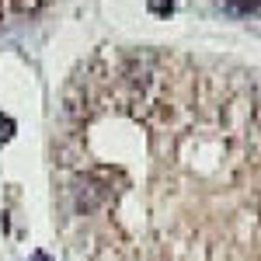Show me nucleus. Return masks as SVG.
I'll list each match as a JSON object with an SVG mask.
<instances>
[{
    "label": "nucleus",
    "mask_w": 261,
    "mask_h": 261,
    "mask_svg": "<svg viewBox=\"0 0 261 261\" xmlns=\"http://www.w3.org/2000/svg\"><path fill=\"white\" fill-rule=\"evenodd\" d=\"M226 7L237 11V14H251V11H258V7H261V0H226Z\"/></svg>",
    "instance_id": "obj_1"
},
{
    "label": "nucleus",
    "mask_w": 261,
    "mask_h": 261,
    "mask_svg": "<svg viewBox=\"0 0 261 261\" xmlns=\"http://www.w3.org/2000/svg\"><path fill=\"white\" fill-rule=\"evenodd\" d=\"M150 11L153 14H171L174 11V0H150Z\"/></svg>",
    "instance_id": "obj_2"
}]
</instances>
